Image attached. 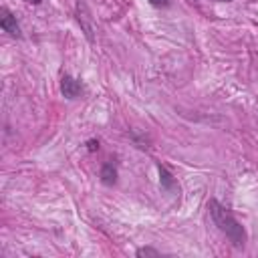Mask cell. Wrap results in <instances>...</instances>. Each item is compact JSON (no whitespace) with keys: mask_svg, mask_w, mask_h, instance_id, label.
Masks as SVG:
<instances>
[{"mask_svg":"<svg viewBox=\"0 0 258 258\" xmlns=\"http://www.w3.org/2000/svg\"><path fill=\"white\" fill-rule=\"evenodd\" d=\"M208 210H210V216L214 220V224L218 226V230L222 234H226V238L236 246V248H242L246 244V232H244V226L216 200H210L208 204Z\"/></svg>","mask_w":258,"mask_h":258,"instance_id":"6da1fadb","label":"cell"},{"mask_svg":"<svg viewBox=\"0 0 258 258\" xmlns=\"http://www.w3.org/2000/svg\"><path fill=\"white\" fill-rule=\"evenodd\" d=\"M60 91H62V95H64L67 99H77V97L81 95L83 87H81V83H79L77 79H73L71 75H64V77L60 79Z\"/></svg>","mask_w":258,"mask_h":258,"instance_id":"7a4b0ae2","label":"cell"},{"mask_svg":"<svg viewBox=\"0 0 258 258\" xmlns=\"http://www.w3.org/2000/svg\"><path fill=\"white\" fill-rule=\"evenodd\" d=\"M0 12H2V18H0V26H2V30L8 32L10 36H20V26H18L16 18L8 12V8H2Z\"/></svg>","mask_w":258,"mask_h":258,"instance_id":"3957f363","label":"cell"},{"mask_svg":"<svg viewBox=\"0 0 258 258\" xmlns=\"http://www.w3.org/2000/svg\"><path fill=\"white\" fill-rule=\"evenodd\" d=\"M101 181H103L105 185H113V183L117 181V169H115V165H113L111 161H107V163L101 167Z\"/></svg>","mask_w":258,"mask_h":258,"instance_id":"277c9868","label":"cell"},{"mask_svg":"<svg viewBox=\"0 0 258 258\" xmlns=\"http://www.w3.org/2000/svg\"><path fill=\"white\" fill-rule=\"evenodd\" d=\"M157 171H159V183H161V187L167 189V191L175 189V179H173V175H171L163 165H157Z\"/></svg>","mask_w":258,"mask_h":258,"instance_id":"5b68a950","label":"cell"},{"mask_svg":"<svg viewBox=\"0 0 258 258\" xmlns=\"http://www.w3.org/2000/svg\"><path fill=\"white\" fill-rule=\"evenodd\" d=\"M135 254H137V256H159V252L153 250V248H139Z\"/></svg>","mask_w":258,"mask_h":258,"instance_id":"8992f818","label":"cell"},{"mask_svg":"<svg viewBox=\"0 0 258 258\" xmlns=\"http://www.w3.org/2000/svg\"><path fill=\"white\" fill-rule=\"evenodd\" d=\"M167 2H169V0H149L151 6H167Z\"/></svg>","mask_w":258,"mask_h":258,"instance_id":"52a82bcc","label":"cell"},{"mask_svg":"<svg viewBox=\"0 0 258 258\" xmlns=\"http://www.w3.org/2000/svg\"><path fill=\"white\" fill-rule=\"evenodd\" d=\"M89 149H91V151L99 149V141H89Z\"/></svg>","mask_w":258,"mask_h":258,"instance_id":"ba28073f","label":"cell"},{"mask_svg":"<svg viewBox=\"0 0 258 258\" xmlns=\"http://www.w3.org/2000/svg\"><path fill=\"white\" fill-rule=\"evenodd\" d=\"M28 2H30V4H40L42 0H28Z\"/></svg>","mask_w":258,"mask_h":258,"instance_id":"9c48e42d","label":"cell"},{"mask_svg":"<svg viewBox=\"0 0 258 258\" xmlns=\"http://www.w3.org/2000/svg\"><path fill=\"white\" fill-rule=\"evenodd\" d=\"M220 2H230V0H220Z\"/></svg>","mask_w":258,"mask_h":258,"instance_id":"30bf717a","label":"cell"}]
</instances>
